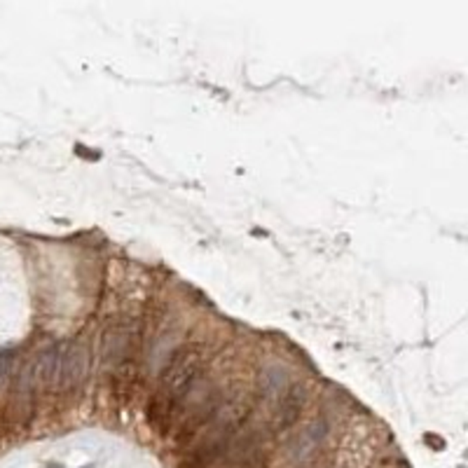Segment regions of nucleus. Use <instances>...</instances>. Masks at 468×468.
<instances>
[{"label": "nucleus", "mask_w": 468, "mask_h": 468, "mask_svg": "<svg viewBox=\"0 0 468 468\" xmlns=\"http://www.w3.org/2000/svg\"><path fill=\"white\" fill-rule=\"evenodd\" d=\"M202 363L204 356L200 344H183L171 354L164 370L159 373L155 394L147 401L145 417L152 431L164 435L171 428L188 401V394L202 377Z\"/></svg>", "instance_id": "nucleus-1"}, {"label": "nucleus", "mask_w": 468, "mask_h": 468, "mask_svg": "<svg viewBox=\"0 0 468 468\" xmlns=\"http://www.w3.org/2000/svg\"><path fill=\"white\" fill-rule=\"evenodd\" d=\"M143 328L136 321H127L111 325L104 332V347H101V361L111 370V382L115 394H129L134 377L138 373V354Z\"/></svg>", "instance_id": "nucleus-2"}, {"label": "nucleus", "mask_w": 468, "mask_h": 468, "mask_svg": "<svg viewBox=\"0 0 468 468\" xmlns=\"http://www.w3.org/2000/svg\"><path fill=\"white\" fill-rule=\"evenodd\" d=\"M87 375H89V344L80 342V339H75L70 344H61L54 387L61 394H78L85 387Z\"/></svg>", "instance_id": "nucleus-3"}, {"label": "nucleus", "mask_w": 468, "mask_h": 468, "mask_svg": "<svg viewBox=\"0 0 468 468\" xmlns=\"http://www.w3.org/2000/svg\"><path fill=\"white\" fill-rule=\"evenodd\" d=\"M277 403V410H274V417H277V426L288 428L295 424V419L300 417L305 408V389L300 384L291 382L288 387L281 391V394L274 398Z\"/></svg>", "instance_id": "nucleus-4"}, {"label": "nucleus", "mask_w": 468, "mask_h": 468, "mask_svg": "<svg viewBox=\"0 0 468 468\" xmlns=\"http://www.w3.org/2000/svg\"><path fill=\"white\" fill-rule=\"evenodd\" d=\"M328 421L325 419H316L312 421L309 426L302 428L295 438L291 440V457L293 459H305L309 457V454L316 450L318 445L325 440V435H328Z\"/></svg>", "instance_id": "nucleus-5"}, {"label": "nucleus", "mask_w": 468, "mask_h": 468, "mask_svg": "<svg viewBox=\"0 0 468 468\" xmlns=\"http://www.w3.org/2000/svg\"><path fill=\"white\" fill-rule=\"evenodd\" d=\"M47 468H63V466H59V464H49Z\"/></svg>", "instance_id": "nucleus-6"}, {"label": "nucleus", "mask_w": 468, "mask_h": 468, "mask_svg": "<svg viewBox=\"0 0 468 468\" xmlns=\"http://www.w3.org/2000/svg\"><path fill=\"white\" fill-rule=\"evenodd\" d=\"M82 468H94V466H82Z\"/></svg>", "instance_id": "nucleus-7"}]
</instances>
